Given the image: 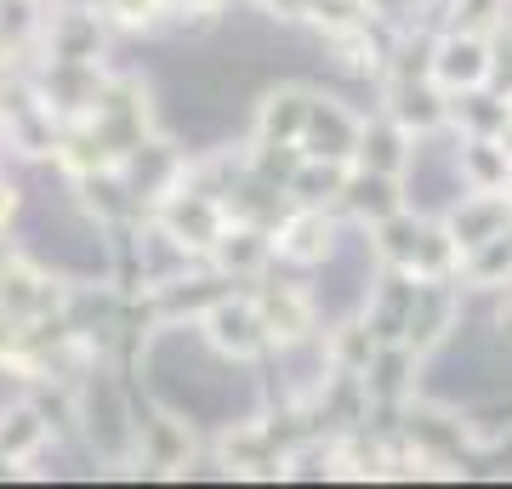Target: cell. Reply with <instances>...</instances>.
<instances>
[{
  "label": "cell",
  "instance_id": "1",
  "mask_svg": "<svg viewBox=\"0 0 512 489\" xmlns=\"http://www.w3.org/2000/svg\"><path fill=\"white\" fill-rule=\"evenodd\" d=\"M12 217V194H6V188H0V222Z\"/></svg>",
  "mask_w": 512,
  "mask_h": 489
}]
</instances>
